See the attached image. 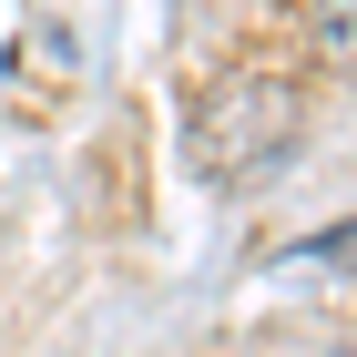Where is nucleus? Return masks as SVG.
<instances>
[{
    "label": "nucleus",
    "instance_id": "f257e3e1",
    "mask_svg": "<svg viewBox=\"0 0 357 357\" xmlns=\"http://www.w3.org/2000/svg\"><path fill=\"white\" fill-rule=\"evenodd\" d=\"M306 123V92L286 72H225L204 102H194V164L204 174H266Z\"/></svg>",
    "mask_w": 357,
    "mask_h": 357
}]
</instances>
